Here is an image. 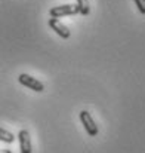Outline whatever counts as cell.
Wrapping results in <instances>:
<instances>
[{"label":"cell","mask_w":145,"mask_h":153,"mask_svg":"<svg viewBox=\"0 0 145 153\" xmlns=\"http://www.w3.org/2000/svg\"><path fill=\"white\" fill-rule=\"evenodd\" d=\"M18 82H19L21 85H24L25 88L33 89L34 92H43V91H45V85H43L40 80H37L36 77L30 76V74L21 73V74L18 76Z\"/></svg>","instance_id":"6da1fadb"},{"label":"cell","mask_w":145,"mask_h":153,"mask_svg":"<svg viewBox=\"0 0 145 153\" xmlns=\"http://www.w3.org/2000/svg\"><path fill=\"white\" fill-rule=\"evenodd\" d=\"M79 13V7L77 4H61V6H53L49 10L50 18H61V16H67V15H76Z\"/></svg>","instance_id":"7a4b0ae2"},{"label":"cell","mask_w":145,"mask_h":153,"mask_svg":"<svg viewBox=\"0 0 145 153\" xmlns=\"http://www.w3.org/2000/svg\"><path fill=\"white\" fill-rule=\"evenodd\" d=\"M79 116H80V122L83 123V126H85L88 135H91V137H96L98 132H99V129H98V125L95 123L93 117L91 116V113L86 111V110H83V111H80Z\"/></svg>","instance_id":"3957f363"},{"label":"cell","mask_w":145,"mask_h":153,"mask_svg":"<svg viewBox=\"0 0 145 153\" xmlns=\"http://www.w3.org/2000/svg\"><path fill=\"white\" fill-rule=\"evenodd\" d=\"M49 27L59 36V37H62V39H68L70 36H71V33H70V30L58 19V18H49Z\"/></svg>","instance_id":"277c9868"},{"label":"cell","mask_w":145,"mask_h":153,"mask_svg":"<svg viewBox=\"0 0 145 153\" xmlns=\"http://www.w3.org/2000/svg\"><path fill=\"white\" fill-rule=\"evenodd\" d=\"M18 141H19V149L21 153H31V138L27 129H21L18 132Z\"/></svg>","instance_id":"5b68a950"},{"label":"cell","mask_w":145,"mask_h":153,"mask_svg":"<svg viewBox=\"0 0 145 153\" xmlns=\"http://www.w3.org/2000/svg\"><path fill=\"white\" fill-rule=\"evenodd\" d=\"M77 7H79V13H82L83 16H88L89 12H91L88 0H77Z\"/></svg>","instance_id":"8992f818"},{"label":"cell","mask_w":145,"mask_h":153,"mask_svg":"<svg viewBox=\"0 0 145 153\" xmlns=\"http://www.w3.org/2000/svg\"><path fill=\"white\" fill-rule=\"evenodd\" d=\"M0 141H4V143H9V144H10V143L15 141V135H13L12 132H9V131L0 128Z\"/></svg>","instance_id":"52a82bcc"},{"label":"cell","mask_w":145,"mask_h":153,"mask_svg":"<svg viewBox=\"0 0 145 153\" xmlns=\"http://www.w3.org/2000/svg\"><path fill=\"white\" fill-rule=\"evenodd\" d=\"M135 4H136L139 13L145 15V0H135Z\"/></svg>","instance_id":"ba28073f"},{"label":"cell","mask_w":145,"mask_h":153,"mask_svg":"<svg viewBox=\"0 0 145 153\" xmlns=\"http://www.w3.org/2000/svg\"><path fill=\"white\" fill-rule=\"evenodd\" d=\"M0 153H12L10 150H7V149H3V150H0Z\"/></svg>","instance_id":"9c48e42d"}]
</instances>
